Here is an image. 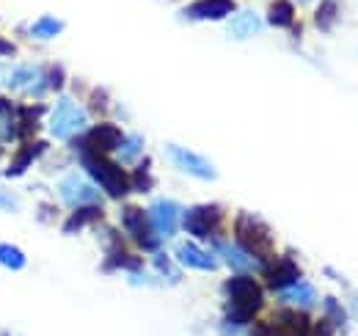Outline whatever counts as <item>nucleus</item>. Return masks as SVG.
Instances as JSON below:
<instances>
[{
    "label": "nucleus",
    "mask_w": 358,
    "mask_h": 336,
    "mask_svg": "<svg viewBox=\"0 0 358 336\" xmlns=\"http://www.w3.org/2000/svg\"><path fill=\"white\" fill-rule=\"evenodd\" d=\"M224 293H226V320L231 326H248L259 314V309L265 306L262 287L251 276H243V273H237L234 279L226 281Z\"/></svg>",
    "instance_id": "f257e3e1"
},
{
    "label": "nucleus",
    "mask_w": 358,
    "mask_h": 336,
    "mask_svg": "<svg viewBox=\"0 0 358 336\" xmlns=\"http://www.w3.org/2000/svg\"><path fill=\"white\" fill-rule=\"evenodd\" d=\"M83 166L94 176V182L110 196V199H124L130 193V176L124 174L122 163L108 160L105 155H80Z\"/></svg>",
    "instance_id": "f03ea898"
},
{
    "label": "nucleus",
    "mask_w": 358,
    "mask_h": 336,
    "mask_svg": "<svg viewBox=\"0 0 358 336\" xmlns=\"http://www.w3.org/2000/svg\"><path fill=\"white\" fill-rule=\"evenodd\" d=\"M234 234H237V246L245 253H251L257 262L270 259V253H273V234H270V229L259 218H251V215L240 212L237 220H234Z\"/></svg>",
    "instance_id": "7ed1b4c3"
},
{
    "label": "nucleus",
    "mask_w": 358,
    "mask_h": 336,
    "mask_svg": "<svg viewBox=\"0 0 358 336\" xmlns=\"http://www.w3.org/2000/svg\"><path fill=\"white\" fill-rule=\"evenodd\" d=\"M312 320L306 312H275L270 320L259 323L251 336H309Z\"/></svg>",
    "instance_id": "20e7f679"
},
{
    "label": "nucleus",
    "mask_w": 358,
    "mask_h": 336,
    "mask_svg": "<svg viewBox=\"0 0 358 336\" xmlns=\"http://www.w3.org/2000/svg\"><path fill=\"white\" fill-rule=\"evenodd\" d=\"M122 226L127 229V234L135 240V246L141 248V251H160V237H157V232L152 229V220H149V215L141 210V207H124L122 210Z\"/></svg>",
    "instance_id": "39448f33"
},
{
    "label": "nucleus",
    "mask_w": 358,
    "mask_h": 336,
    "mask_svg": "<svg viewBox=\"0 0 358 336\" xmlns=\"http://www.w3.org/2000/svg\"><path fill=\"white\" fill-rule=\"evenodd\" d=\"M83 127H86V111L78 108L75 99L61 97L58 105L52 108V116H50V132H52L55 138H72V135H78Z\"/></svg>",
    "instance_id": "423d86ee"
},
{
    "label": "nucleus",
    "mask_w": 358,
    "mask_h": 336,
    "mask_svg": "<svg viewBox=\"0 0 358 336\" xmlns=\"http://www.w3.org/2000/svg\"><path fill=\"white\" fill-rule=\"evenodd\" d=\"M224 220V212L218 204H196L182 215V226L193 237H213Z\"/></svg>",
    "instance_id": "0eeeda50"
},
{
    "label": "nucleus",
    "mask_w": 358,
    "mask_h": 336,
    "mask_svg": "<svg viewBox=\"0 0 358 336\" xmlns=\"http://www.w3.org/2000/svg\"><path fill=\"white\" fill-rule=\"evenodd\" d=\"M122 141H124V135L116 125H96L83 135L80 155H110L119 149Z\"/></svg>",
    "instance_id": "6e6552de"
},
{
    "label": "nucleus",
    "mask_w": 358,
    "mask_h": 336,
    "mask_svg": "<svg viewBox=\"0 0 358 336\" xmlns=\"http://www.w3.org/2000/svg\"><path fill=\"white\" fill-rule=\"evenodd\" d=\"M166 152H169L171 163H174L179 171L190 174V176H199V179H215V176H218L215 166H213L207 158H201V155H196V152H190V149H185V146H179V144H169Z\"/></svg>",
    "instance_id": "1a4fd4ad"
},
{
    "label": "nucleus",
    "mask_w": 358,
    "mask_h": 336,
    "mask_svg": "<svg viewBox=\"0 0 358 336\" xmlns=\"http://www.w3.org/2000/svg\"><path fill=\"white\" fill-rule=\"evenodd\" d=\"M58 190H61V199L69 207H86V204H96L99 202V190L94 185H89L83 176H78V174L64 176Z\"/></svg>",
    "instance_id": "9d476101"
},
{
    "label": "nucleus",
    "mask_w": 358,
    "mask_h": 336,
    "mask_svg": "<svg viewBox=\"0 0 358 336\" xmlns=\"http://www.w3.org/2000/svg\"><path fill=\"white\" fill-rule=\"evenodd\" d=\"M179 204L177 202H169V199H160L149 207V220H152V229L157 232V237H174L179 226Z\"/></svg>",
    "instance_id": "9b49d317"
},
{
    "label": "nucleus",
    "mask_w": 358,
    "mask_h": 336,
    "mask_svg": "<svg viewBox=\"0 0 358 336\" xmlns=\"http://www.w3.org/2000/svg\"><path fill=\"white\" fill-rule=\"evenodd\" d=\"M6 83L14 91H25V94H42L47 88V80L42 75L39 66H31V64H22V66H14L8 75H6Z\"/></svg>",
    "instance_id": "f8f14e48"
},
{
    "label": "nucleus",
    "mask_w": 358,
    "mask_h": 336,
    "mask_svg": "<svg viewBox=\"0 0 358 336\" xmlns=\"http://www.w3.org/2000/svg\"><path fill=\"white\" fill-rule=\"evenodd\" d=\"M234 11V0H196L182 8L185 20H224Z\"/></svg>",
    "instance_id": "ddd939ff"
},
{
    "label": "nucleus",
    "mask_w": 358,
    "mask_h": 336,
    "mask_svg": "<svg viewBox=\"0 0 358 336\" xmlns=\"http://www.w3.org/2000/svg\"><path fill=\"white\" fill-rule=\"evenodd\" d=\"M298 279H301V270H298V265L292 259H275V262L265 265V281H268L270 290H275V293L289 287Z\"/></svg>",
    "instance_id": "4468645a"
},
{
    "label": "nucleus",
    "mask_w": 358,
    "mask_h": 336,
    "mask_svg": "<svg viewBox=\"0 0 358 336\" xmlns=\"http://www.w3.org/2000/svg\"><path fill=\"white\" fill-rule=\"evenodd\" d=\"M215 251L224 256V262L234 270V273H243V276H248V273H254L259 265H257V259L251 256V253H245L240 246H229V243H215Z\"/></svg>",
    "instance_id": "2eb2a0df"
},
{
    "label": "nucleus",
    "mask_w": 358,
    "mask_h": 336,
    "mask_svg": "<svg viewBox=\"0 0 358 336\" xmlns=\"http://www.w3.org/2000/svg\"><path fill=\"white\" fill-rule=\"evenodd\" d=\"M278 300L281 303H289V306H298V309H312L317 303V290H314L309 281H292L289 287L278 290Z\"/></svg>",
    "instance_id": "dca6fc26"
},
{
    "label": "nucleus",
    "mask_w": 358,
    "mask_h": 336,
    "mask_svg": "<svg viewBox=\"0 0 358 336\" xmlns=\"http://www.w3.org/2000/svg\"><path fill=\"white\" fill-rule=\"evenodd\" d=\"M177 259L185 265V267H193V270H204V273H213L215 267H218V262H215V256L207 251H201L199 246H193V243H185V246H179L177 248Z\"/></svg>",
    "instance_id": "f3484780"
},
{
    "label": "nucleus",
    "mask_w": 358,
    "mask_h": 336,
    "mask_svg": "<svg viewBox=\"0 0 358 336\" xmlns=\"http://www.w3.org/2000/svg\"><path fill=\"white\" fill-rule=\"evenodd\" d=\"M226 31H229L231 39L243 42V39H251V36H257L262 31V20L254 11H240V14H234V20L229 22Z\"/></svg>",
    "instance_id": "a211bd4d"
},
{
    "label": "nucleus",
    "mask_w": 358,
    "mask_h": 336,
    "mask_svg": "<svg viewBox=\"0 0 358 336\" xmlns=\"http://www.w3.org/2000/svg\"><path fill=\"white\" fill-rule=\"evenodd\" d=\"M96 220H102V210L96 207V204H86V207H75L72 212V218L64 223V232L66 234H75V232H80V229H86L91 223H96Z\"/></svg>",
    "instance_id": "6ab92c4d"
},
{
    "label": "nucleus",
    "mask_w": 358,
    "mask_h": 336,
    "mask_svg": "<svg viewBox=\"0 0 358 336\" xmlns=\"http://www.w3.org/2000/svg\"><path fill=\"white\" fill-rule=\"evenodd\" d=\"M45 149H47V144H42V141H39V144H28V146H22V149L17 152V158H14V163L6 168V176L11 179V176L25 174L28 166H31V163L39 158V152H45Z\"/></svg>",
    "instance_id": "aec40b11"
},
{
    "label": "nucleus",
    "mask_w": 358,
    "mask_h": 336,
    "mask_svg": "<svg viewBox=\"0 0 358 336\" xmlns=\"http://www.w3.org/2000/svg\"><path fill=\"white\" fill-rule=\"evenodd\" d=\"M268 22L273 28H289L295 22V6L289 0H275L268 8Z\"/></svg>",
    "instance_id": "412c9836"
},
{
    "label": "nucleus",
    "mask_w": 358,
    "mask_h": 336,
    "mask_svg": "<svg viewBox=\"0 0 358 336\" xmlns=\"http://www.w3.org/2000/svg\"><path fill=\"white\" fill-rule=\"evenodd\" d=\"M119 267L138 273L143 265H141V259H138V256H130V253L124 251L122 246H116L113 251L108 253V259H105V270H119Z\"/></svg>",
    "instance_id": "4be33fe9"
},
{
    "label": "nucleus",
    "mask_w": 358,
    "mask_h": 336,
    "mask_svg": "<svg viewBox=\"0 0 358 336\" xmlns=\"http://www.w3.org/2000/svg\"><path fill=\"white\" fill-rule=\"evenodd\" d=\"M336 17H339V0H322V6L317 8L314 22H317L320 31H331L334 22H336Z\"/></svg>",
    "instance_id": "5701e85b"
},
{
    "label": "nucleus",
    "mask_w": 358,
    "mask_h": 336,
    "mask_svg": "<svg viewBox=\"0 0 358 336\" xmlns=\"http://www.w3.org/2000/svg\"><path fill=\"white\" fill-rule=\"evenodd\" d=\"M119 163H135L141 155H143V138L141 135H130L119 144Z\"/></svg>",
    "instance_id": "b1692460"
},
{
    "label": "nucleus",
    "mask_w": 358,
    "mask_h": 336,
    "mask_svg": "<svg viewBox=\"0 0 358 336\" xmlns=\"http://www.w3.org/2000/svg\"><path fill=\"white\" fill-rule=\"evenodd\" d=\"M325 320H328L334 328H339V331L348 328V312H345V306H342L334 295L325 298Z\"/></svg>",
    "instance_id": "393cba45"
},
{
    "label": "nucleus",
    "mask_w": 358,
    "mask_h": 336,
    "mask_svg": "<svg viewBox=\"0 0 358 336\" xmlns=\"http://www.w3.org/2000/svg\"><path fill=\"white\" fill-rule=\"evenodd\" d=\"M61 31H64V22L55 20V17H42V20H36L31 25V36H36V39H52Z\"/></svg>",
    "instance_id": "a878e982"
},
{
    "label": "nucleus",
    "mask_w": 358,
    "mask_h": 336,
    "mask_svg": "<svg viewBox=\"0 0 358 336\" xmlns=\"http://www.w3.org/2000/svg\"><path fill=\"white\" fill-rule=\"evenodd\" d=\"M0 265L8 270H22L25 267V253L11 243H0Z\"/></svg>",
    "instance_id": "bb28decb"
},
{
    "label": "nucleus",
    "mask_w": 358,
    "mask_h": 336,
    "mask_svg": "<svg viewBox=\"0 0 358 336\" xmlns=\"http://www.w3.org/2000/svg\"><path fill=\"white\" fill-rule=\"evenodd\" d=\"M130 188L138 193H149L152 190V176H149V160H143V166H138L130 176Z\"/></svg>",
    "instance_id": "cd10ccee"
},
{
    "label": "nucleus",
    "mask_w": 358,
    "mask_h": 336,
    "mask_svg": "<svg viewBox=\"0 0 358 336\" xmlns=\"http://www.w3.org/2000/svg\"><path fill=\"white\" fill-rule=\"evenodd\" d=\"M155 270H157L160 276H166V281H171V284L179 281V273L174 270V265H171V259H169L166 253L157 251V256H155Z\"/></svg>",
    "instance_id": "c85d7f7f"
},
{
    "label": "nucleus",
    "mask_w": 358,
    "mask_h": 336,
    "mask_svg": "<svg viewBox=\"0 0 358 336\" xmlns=\"http://www.w3.org/2000/svg\"><path fill=\"white\" fill-rule=\"evenodd\" d=\"M47 88H52V91H61L64 88V69L61 66H50V72H47Z\"/></svg>",
    "instance_id": "c756f323"
},
{
    "label": "nucleus",
    "mask_w": 358,
    "mask_h": 336,
    "mask_svg": "<svg viewBox=\"0 0 358 336\" xmlns=\"http://www.w3.org/2000/svg\"><path fill=\"white\" fill-rule=\"evenodd\" d=\"M309 336H334V326L328 320H320V323H312V331Z\"/></svg>",
    "instance_id": "7c9ffc66"
},
{
    "label": "nucleus",
    "mask_w": 358,
    "mask_h": 336,
    "mask_svg": "<svg viewBox=\"0 0 358 336\" xmlns=\"http://www.w3.org/2000/svg\"><path fill=\"white\" fill-rule=\"evenodd\" d=\"M17 138V127L8 119H0V141H14Z\"/></svg>",
    "instance_id": "2f4dec72"
},
{
    "label": "nucleus",
    "mask_w": 358,
    "mask_h": 336,
    "mask_svg": "<svg viewBox=\"0 0 358 336\" xmlns=\"http://www.w3.org/2000/svg\"><path fill=\"white\" fill-rule=\"evenodd\" d=\"M17 202H14V196H8V193H3L0 190V210H6V212H17Z\"/></svg>",
    "instance_id": "473e14b6"
},
{
    "label": "nucleus",
    "mask_w": 358,
    "mask_h": 336,
    "mask_svg": "<svg viewBox=\"0 0 358 336\" xmlns=\"http://www.w3.org/2000/svg\"><path fill=\"white\" fill-rule=\"evenodd\" d=\"M0 116L3 119H8V116H14V105L6 99V97H0Z\"/></svg>",
    "instance_id": "72a5a7b5"
},
{
    "label": "nucleus",
    "mask_w": 358,
    "mask_h": 336,
    "mask_svg": "<svg viewBox=\"0 0 358 336\" xmlns=\"http://www.w3.org/2000/svg\"><path fill=\"white\" fill-rule=\"evenodd\" d=\"M0 55H14V44L6 42L3 36H0Z\"/></svg>",
    "instance_id": "f704fd0d"
},
{
    "label": "nucleus",
    "mask_w": 358,
    "mask_h": 336,
    "mask_svg": "<svg viewBox=\"0 0 358 336\" xmlns=\"http://www.w3.org/2000/svg\"><path fill=\"white\" fill-rule=\"evenodd\" d=\"M353 314H356V317H358V295H356V298H353Z\"/></svg>",
    "instance_id": "c9c22d12"
},
{
    "label": "nucleus",
    "mask_w": 358,
    "mask_h": 336,
    "mask_svg": "<svg viewBox=\"0 0 358 336\" xmlns=\"http://www.w3.org/2000/svg\"><path fill=\"white\" fill-rule=\"evenodd\" d=\"M6 83V69H3V66H0V85Z\"/></svg>",
    "instance_id": "e433bc0d"
},
{
    "label": "nucleus",
    "mask_w": 358,
    "mask_h": 336,
    "mask_svg": "<svg viewBox=\"0 0 358 336\" xmlns=\"http://www.w3.org/2000/svg\"><path fill=\"white\" fill-rule=\"evenodd\" d=\"M301 3H312V0H301Z\"/></svg>",
    "instance_id": "4c0bfd02"
},
{
    "label": "nucleus",
    "mask_w": 358,
    "mask_h": 336,
    "mask_svg": "<svg viewBox=\"0 0 358 336\" xmlns=\"http://www.w3.org/2000/svg\"><path fill=\"white\" fill-rule=\"evenodd\" d=\"M0 155H3V149H0Z\"/></svg>",
    "instance_id": "58836bf2"
}]
</instances>
